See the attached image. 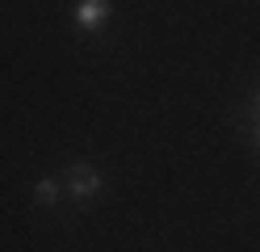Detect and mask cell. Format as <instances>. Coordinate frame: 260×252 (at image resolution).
<instances>
[{"instance_id": "6da1fadb", "label": "cell", "mask_w": 260, "mask_h": 252, "mask_svg": "<svg viewBox=\"0 0 260 252\" xmlns=\"http://www.w3.org/2000/svg\"><path fill=\"white\" fill-rule=\"evenodd\" d=\"M101 189H105V177L96 173L92 164L76 160V164H72V173H68V198H72V202H92Z\"/></svg>"}, {"instance_id": "7a4b0ae2", "label": "cell", "mask_w": 260, "mask_h": 252, "mask_svg": "<svg viewBox=\"0 0 260 252\" xmlns=\"http://www.w3.org/2000/svg\"><path fill=\"white\" fill-rule=\"evenodd\" d=\"M109 21V0H80L76 5V25L84 34H101Z\"/></svg>"}, {"instance_id": "3957f363", "label": "cell", "mask_w": 260, "mask_h": 252, "mask_svg": "<svg viewBox=\"0 0 260 252\" xmlns=\"http://www.w3.org/2000/svg\"><path fill=\"white\" fill-rule=\"evenodd\" d=\"M59 181L55 177H42L38 185H34V202H38V206H55V202H59Z\"/></svg>"}, {"instance_id": "277c9868", "label": "cell", "mask_w": 260, "mask_h": 252, "mask_svg": "<svg viewBox=\"0 0 260 252\" xmlns=\"http://www.w3.org/2000/svg\"><path fill=\"white\" fill-rule=\"evenodd\" d=\"M252 105H256V114H260V89H256V93H252Z\"/></svg>"}, {"instance_id": "5b68a950", "label": "cell", "mask_w": 260, "mask_h": 252, "mask_svg": "<svg viewBox=\"0 0 260 252\" xmlns=\"http://www.w3.org/2000/svg\"><path fill=\"white\" fill-rule=\"evenodd\" d=\"M256 147H260V114H256Z\"/></svg>"}]
</instances>
